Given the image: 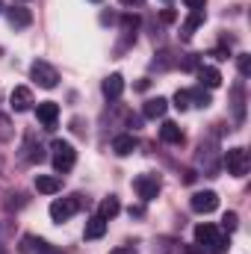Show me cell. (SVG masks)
<instances>
[{
    "instance_id": "obj_37",
    "label": "cell",
    "mask_w": 251,
    "mask_h": 254,
    "mask_svg": "<svg viewBox=\"0 0 251 254\" xmlns=\"http://www.w3.org/2000/svg\"><path fill=\"white\" fill-rule=\"evenodd\" d=\"M45 254H63V252H57V249H51V252H45Z\"/></svg>"
},
{
    "instance_id": "obj_24",
    "label": "cell",
    "mask_w": 251,
    "mask_h": 254,
    "mask_svg": "<svg viewBox=\"0 0 251 254\" xmlns=\"http://www.w3.org/2000/svg\"><path fill=\"white\" fill-rule=\"evenodd\" d=\"M231 252V237L228 234H216L210 243V254H228Z\"/></svg>"
},
{
    "instance_id": "obj_19",
    "label": "cell",
    "mask_w": 251,
    "mask_h": 254,
    "mask_svg": "<svg viewBox=\"0 0 251 254\" xmlns=\"http://www.w3.org/2000/svg\"><path fill=\"white\" fill-rule=\"evenodd\" d=\"M187 98H189V107L195 104V107H201V110H207V107L213 104V98H210V92H207L204 86H198V89H187Z\"/></svg>"
},
{
    "instance_id": "obj_5",
    "label": "cell",
    "mask_w": 251,
    "mask_h": 254,
    "mask_svg": "<svg viewBox=\"0 0 251 254\" xmlns=\"http://www.w3.org/2000/svg\"><path fill=\"white\" fill-rule=\"evenodd\" d=\"M86 201L80 198V195H71V198H57L54 204H51V219L54 222H68L80 207H83Z\"/></svg>"
},
{
    "instance_id": "obj_17",
    "label": "cell",
    "mask_w": 251,
    "mask_h": 254,
    "mask_svg": "<svg viewBox=\"0 0 251 254\" xmlns=\"http://www.w3.org/2000/svg\"><path fill=\"white\" fill-rule=\"evenodd\" d=\"M113 151H116L119 157H130V154L136 151V136H133V133L116 136V139H113Z\"/></svg>"
},
{
    "instance_id": "obj_39",
    "label": "cell",
    "mask_w": 251,
    "mask_h": 254,
    "mask_svg": "<svg viewBox=\"0 0 251 254\" xmlns=\"http://www.w3.org/2000/svg\"><path fill=\"white\" fill-rule=\"evenodd\" d=\"M0 12H3V3H0Z\"/></svg>"
},
{
    "instance_id": "obj_36",
    "label": "cell",
    "mask_w": 251,
    "mask_h": 254,
    "mask_svg": "<svg viewBox=\"0 0 251 254\" xmlns=\"http://www.w3.org/2000/svg\"><path fill=\"white\" fill-rule=\"evenodd\" d=\"M122 3H125V6H142L145 0H122Z\"/></svg>"
},
{
    "instance_id": "obj_20",
    "label": "cell",
    "mask_w": 251,
    "mask_h": 254,
    "mask_svg": "<svg viewBox=\"0 0 251 254\" xmlns=\"http://www.w3.org/2000/svg\"><path fill=\"white\" fill-rule=\"evenodd\" d=\"M119 213H122V204H119V198H113V195H110V198H104V201H101V207H98V216H101V219H107V222H110V219H116Z\"/></svg>"
},
{
    "instance_id": "obj_2",
    "label": "cell",
    "mask_w": 251,
    "mask_h": 254,
    "mask_svg": "<svg viewBox=\"0 0 251 254\" xmlns=\"http://www.w3.org/2000/svg\"><path fill=\"white\" fill-rule=\"evenodd\" d=\"M51 151H54V169H57L60 175H65V172H71V169H74V163H77V151H74V145H71V142L54 139Z\"/></svg>"
},
{
    "instance_id": "obj_1",
    "label": "cell",
    "mask_w": 251,
    "mask_h": 254,
    "mask_svg": "<svg viewBox=\"0 0 251 254\" xmlns=\"http://www.w3.org/2000/svg\"><path fill=\"white\" fill-rule=\"evenodd\" d=\"M195 160H198V169H201L207 178H216V175H219L222 157H219V142H216V136H207V139L198 142V154H195Z\"/></svg>"
},
{
    "instance_id": "obj_29",
    "label": "cell",
    "mask_w": 251,
    "mask_h": 254,
    "mask_svg": "<svg viewBox=\"0 0 251 254\" xmlns=\"http://www.w3.org/2000/svg\"><path fill=\"white\" fill-rule=\"evenodd\" d=\"M9 136H12V122L0 113V139H9Z\"/></svg>"
},
{
    "instance_id": "obj_30",
    "label": "cell",
    "mask_w": 251,
    "mask_h": 254,
    "mask_svg": "<svg viewBox=\"0 0 251 254\" xmlns=\"http://www.w3.org/2000/svg\"><path fill=\"white\" fill-rule=\"evenodd\" d=\"M160 18H163L166 24H172V21H178V12H175V9H163V12H160Z\"/></svg>"
},
{
    "instance_id": "obj_15",
    "label": "cell",
    "mask_w": 251,
    "mask_h": 254,
    "mask_svg": "<svg viewBox=\"0 0 251 254\" xmlns=\"http://www.w3.org/2000/svg\"><path fill=\"white\" fill-rule=\"evenodd\" d=\"M160 139H163L166 145H184V130L175 125V122H163V127H160Z\"/></svg>"
},
{
    "instance_id": "obj_7",
    "label": "cell",
    "mask_w": 251,
    "mask_h": 254,
    "mask_svg": "<svg viewBox=\"0 0 251 254\" xmlns=\"http://www.w3.org/2000/svg\"><path fill=\"white\" fill-rule=\"evenodd\" d=\"M36 119L42 122L45 130H54V127H57V119H60V104H54V101H42V104L36 107Z\"/></svg>"
},
{
    "instance_id": "obj_27",
    "label": "cell",
    "mask_w": 251,
    "mask_h": 254,
    "mask_svg": "<svg viewBox=\"0 0 251 254\" xmlns=\"http://www.w3.org/2000/svg\"><path fill=\"white\" fill-rule=\"evenodd\" d=\"M237 68H240V74H243V77H249V74H251V57H249V54H240V57H237Z\"/></svg>"
},
{
    "instance_id": "obj_25",
    "label": "cell",
    "mask_w": 251,
    "mask_h": 254,
    "mask_svg": "<svg viewBox=\"0 0 251 254\" xmlns=\"http://www.w3.org/2000/svg\"><path fill=\"white\" fill-rule=\"evenodd\" d=\"M181 246H184V243H175V240H160V243L154 246V254H175V252H181Z\"/></svg>"
},
{
    "instance_id": "obj_21",
    "label": "cell",
    "mask_w": 251,
    "mask_h": 254,
    "mask_svg": "<svg viewBox=\"0 0 251 254\" xmlns=\"http://www.w3.org/2000/svg\"><path fill=\"white\" fill-rule=\"evenodd\" d=\"M104 234H107V219L92 216V219L86 222V240H101Z\"/></svg>"
},
{
    "instance_id": "obj_18",
    "label": "cell",
    "mask_w": 251,
    "mask_h": 254,
    "mask_svg": "<svg viewBox=\"0 0 251 254\" xmlns=\"http://www.w3.org/2000/svg\"><path fill=\"white\" fill-rule=\"evenodd\" d=\"M36 190L42 192V195H57V192L63 190V181L54 178V175H39L36 178Z\"/></svg>"
},
{
    "instance_id": "obj_33",
    "label": "cell",
    "mask_w": 251,
    "mask_h": 254,
    "mask_svg": "<svg viewBox=\"0 0 251 254\" xmlns=\"http://www.w3.org/2000/svg\"><path fill=\"white\" fill-rule=\"evenodd\" d=\"M181 68H187V71H192V68H198V57H187V60L181 63Z\"/></svg>"
},
{
    "instance_id": "obj_6",
    "label": "cell",
    "mask_w": 251,
    "mask_h": 254,
    "mask_svg": "<svg viewBox=\"0 0 251 254\" xmlns=\"http://www.w3.org/2000/svg\"><path fill=\"white\" fill-rule=\"evenodd\" d=\"M133 190H136V195H139L142 201H154V198L160 195V178H157V175H139V178L133 181Z\"/></svg>"
},
{
    "instance_id": "obj_41",
    "label": "cell",
    "mask_w": 251,
    "mask_h": 254,
    "mask_svg": "<svg viewBox=\"0 0 251 254\" xmlns=\"http://www.w3.org/2000/svg\"><path fill=\"white\" fill-rule=\"evenodd\" d=\"M21 3H24V0H21Z\"/></svg>"
},
{
    "instance_id": "obj_8",
    "label": "cell",
    "mask_w": 251,
    "mask_h": 254,
    "mask_svg": "<svg viewBox=\"0 0 251 254\" xmlns=\"http://www.w3.org/2000/svg\"><path fill=\"white\" fill-rule=\"evenodd\" d=\"M33 104H36V101H33V92H30L27 86H15V89H12V95H9V107H12L15 113H27Z\"/></svg>"
},
{
    "instance_id": "obj_31",
    "label": "cell",
    "mask_w": 251,
    "mask_h": 254,
    "mask_svg": "<svg viewBox=\"0 0 251 254\" xmlns=\"http://www.w3.org/2000/svg\"><path fill=\"white\" fill-rule=\"evenodd\" d=\"M184 3H187V9H192V12H198V9L207 6V0H184Z\"/></svg>"
},
{
    "instance_id": "obj_10",
    "label": "cell",
    "mask_w": 251,
    "mask_h": 254,
    "mask_svg": "<svg viewBox=\"0 0 251 254\" xmlns=\"http://www.w3.org/2000/svg\"><path fill=\"white\" fill-rule=\"evenodd\" d=\"M195 74H198V83H201L204 89H219V86H222V71H219L216 65H198Z\"/></svg>"
},
{
    "instance_id": "obj_32",
    "label": "cell",
    "mask_w": 251,
    "mask_h": 254,
    "mask_svg": "<svg viewBox=\"0 0 251 254\" xmlns=\"http://www.w3.org/2000/svg\"><path fill=\"white\" fill-rule=\"evenodd\" d=\"M184 254H207V252H204V246L192 243V246H184Z\"/></svg>"
},
{
    "instance_id": "obj_34",
    "label": "cell",
    "mask_w": 251,
    "mask_h": 254,
    "mask_svg": "<svg viewBox=\"0 0 251 254\" xmlns=\"http://www.w3.org/2000/svg\"><path fill=\"white\" fill-rule=\"evenodd\" d=\"M110 254H139V252H136L133 246H122V249H113Z\"/></svg>"
},
{
    "instance_id": "obj_16",
    "label": "cell",
    "mask_w": 251,
    "mask_h": 254,
    "mask_svg": "<svg viewBox=\"0 0 251 254\" xmlns=\"http://www.w3.org/2000/svg\"><path fill=\"white\" fill-rule=\"evenodd\" d=\"M24 160L27 163H42L45 160V151H42V145H36V136L33 133L24 136Z\"/></svg>"
},
{
    "instance_id": "obj_12",
    "label": "cell",
    "mask_w": 251,
    "mask_h": 254,
    "mask_svg": "<svg viewBox=\"0 0 251 254\" xmlns=\"http://www.w3.org/2000/svg\"><path fill=\"white\" fill-rule=\"evenodd\" d=\"M231 107H234L237 125H243L246 122V86L243 83H234V89H231Z\"/></svg>"
},
{
    "instance_id": "obj_3",
    "label": "cell",
    "mask_w": 251,
    "mask_h": 254,
    "mask_svg": "<svg viewBox=\"0 0 251 254\" xmlns=\"http://www.w3.org/2000/svg\"><path fill=\"white\" fill-rule=\"evenodd\" d=\"M225 166H228V175H234V178H246L251 169V160H249V151L246 148H231V151H225Z\"/></svg>"
},
{
    "instance_id": "obj_9",
    "label": "cell",
    "mask_w": 251,
    "mask_h": 254,
    "mask_svg": "<svg viewBox=\"0 0 251 254\" xmlns=\"http://www.w3.org/2000/svg\"><path fill=\"white\" fill-rule=\"evenodd\" d=\"M189 207L195 210V213H213L216 207H219V195L216 192H195L192 195V201H189Z\"/></svg>"
},
{
    "instance_id": "obj_26",
    "label": "cell",
    "mask_w": 251,
    "mask_h": 254,
    "mask_svg": "<svg viewBox=\"0 0 251 254\" xmlns=\"http://www.w3.org/2000/svg\"><path fill=\"white\" fill-rule=\"evenodd\" d=\"M237 225H240V216L231 210V213H225V219H222V228H225V234H231V231H237Z\"/></svg>"
},
{
    "instance_id": "obj_35",
    "label": "cell",
    "mask_w": 251,
    "mask_h": 254,
    "mask_svg": "<svg viewBox=\"0 0 251 254\" xmlns=\"http://www.w3.org/2000/svg\"><path fill=\"white\" fill-rule=\"evenodd\" d=\"M130 216H136V219H142L145 216V207L139 204V207H130Z\"/></svg>"
},
{
    "instance_id": "obj_11",
    "label": "cell",
    "mask_w": 251,
    "mask_h": 254,
    "mask_svg": "<svg viewBox=\"0 0 251 254\" xmlns=\"http://www.w3.org/2000/svg\"><path fill=\"white\" fill-rule=\"evenodd\" d=\"M6 21H9L15 30H24V27L33 24V12H30L27 6H9V9H6Z\"/></svg>"
},
{
    "instance_id": "obj_4",
    "label": "cell",
    "mask_w": 251,
    "mask_h": 254,
    "mask_svg": "<svg viewBox=\"0 0 251 254\" xmlns=\"http://www.w3.org/2000/svg\"><path fill=\"white\" fill-rule=\"evenodd\" d=\"M30 77H33L42 89H54V86L60 83V71L51 63H45V60H36V63L30 65Z\"/></svg>"
},
{
    "instance_id": "obj_40",
    "label": "cell",
    "mask_w": 251,
    "mask_h": 254,
    "mask_svg": "<svg viewBox=\"0 0 251 254\" xmlns=\"http://www.w3.org/2000/svg\"><path fill=\"white\" fill-rule=\"evenodd\" d=\"M0 169H3V160H0Z\"/></svg>"
},
{
    "instance_id": "obj_23",
    "label": "cell",
    "mask_w": 251,
    "mask_h": 254,
    "mask_svg": "<svg viewBox=\"0 0 251 254\" xmlns=\"http://www.w3.org/2000/svg\"><path fill=\"white\" fill-rule=\"evenodd\" d=\"M204 24V9H198V12H192L187 21H184V27H181V33H184V39H192V33L198 30Z\"/></svg>"
},
{
    "instance_id": "obj_28",
    "label": "cell",
    "mask_w": 251,
    "mask_h": 254,
    "mask_svg": "<svg viewBox=\"0 0 251 254\" xmlns=\"http://www.w3.org/2000/svg\"><path fill=\"white\" fill-rule=\"evenodd\" d=\"M175 107L184 113V110H189V98H187V89H178L175 92Z\"/></svg>"
},
{
    "instance_id": "obj_22",
    "label": "cell",
    "mask_w": 251,
    "mask_h": 254,
    "mask_svg": "<svg viewBox=\"0 0 251 254\" xmlns=\"http://www.w3.org/2000/svg\"><path fill=\"white\" fill-rule=\"evenodd\" d=\"M216 234H219V228H216L213 222H204V225L195 228V243H198V246H210Z\"/></svg>"
},
{
    "instance_id": "obj_38",
    "label": "cell",
    "mask_w": 251,
    "mask_h": 254,
    "mask_svg": "<svg viewBox=\"0 0 251 254\" xmlns=\"http://www.w3.org/2000/svg\"><path fill=\"white\" fill-rule=\"evenodd\" d=\"M92 3H101V0H92Z\"/></svg>"
},
{
    "instance_id": "obj_13",
    "label": "cell",
    "mask_w": 251,
    "mask_h": 254,
    "mask_svg": "<svg viewBox=\"0 0 251 254\" xmlns=\"http://www.w3.org/2000/svg\"><path fill=\"white\" fill-rule=\"evenodd\" d=\"M101 89H104V98H107V101H119L122 92H125V77H122V74H110Z\"/></svg>"
},
{
    "instance_id": "obj_14",
    "label": "cell",
    "mask_w": 251,
    "mask_h": 254,
    "mask_svg": "<svg viewBox=\"0 0 251 254\" xmlns=\"http://www.w3.org/2000/svg\"><path fill=\"white\" fill-rule=\"evenodd\" d=\"M166 113H169V101L160 98V95L151 98V101H145V107H142V116H145V119H163Z\"/></svg>"
}]
</instances>
